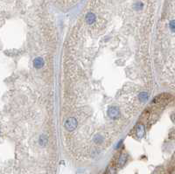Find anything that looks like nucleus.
Here are the masks:
<instances>
[{"label": "nucleus", "instance_id": "1", "mask_svg": "<svg viewBox=\"0 0 175 174\" xmlns=\"http://www.w3.org/2000/svg\"><path fill=\"white\" fill-rule=\"evenodd\" d=\"M56 4L61 6H64V7H71L74 5L76 3H78L79 0H55Z\"/></svg>", "mask_w": 175, "mask_h": 174}]
</instances>
